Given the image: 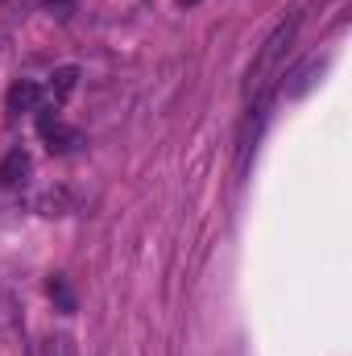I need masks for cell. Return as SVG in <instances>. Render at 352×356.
Masks as SVG:
<instances>
[{
	"label": "cell",
	"instance_id": "9c48e42d",
	"mask_svg": "<svg viewBox=\"0 0 352 356\" xmlns=\"http://www.w3.org/2000/svg\"><path fill=\"white\" fill-rule=\"evenodd\" d=\"M42 8H50V13H58V17H67L71 8H75V0H38Z\"/></svg>",
	"mask_w": 352,
	"mask_h": 356
},
{
	"label": "cell",
	"instance_id": "ba28073f",
	"mask_svg": "<svg viewBox=\"0 0 352 356\" xmlns=\"http://www.w3.org/2000/svg\"><path fill=\"white\" fill-rule=\"evenodd\" d=\"M46 356H79V348H75V340H71V336H63V332H58V336H50V340H46Z\"/></svg>",
	"mask_w": 352,
	"mask_h": 356
},
{
	"label": "cell",
	"instance_id": "30bf717a",
	"mask_svg": "<svg viewBox=\"0 0 352 356\" xmlns=\"http://www.w3.org/2000/svg\"><path fill=\"white\" fill-rule=\"evenodd\" d=\"M178 4H199V0H178Z\"/></svg>",
	"mask_w": 352,
	"mask_h": 356
},
{
	"label": "cell",
	"instance_id": "52a82bcc",
	"mask_svg": "<svg viewBox=\"0 0 352 356\" xmlns=\"http://www.w3.org/2000/svg\"><path fill=\"white\" fill-rule=\"evenodd\" d=\"M38 211H42V216H67V211H71V195H67L63 186H58V191H46V195L38 199Z\"/></svg>",
	"mask_w": 352,
	"mask_h": 356
},
{
	"label": "cell",
	"instance_id": "7a4b0ae2",
	"mask_svg": "<svg viewBox=\"0 0 352 356\" xmlns=\"http://www.w3.org/2000/svg\"><path fill=\"white\" fill-rule=\"evenodd\" d=\"M38 133H42V141L50 145V154H71L83 137H79V129H71L58 112H50V108H38Z\"/></svg>",
	"mask_w": 352,
	"mask_h": 356
},
{
	"label": "cell",
	"instance_id": "8992f818",
	"mask_svg": "<svg viewBox=\"0 0 352 356\" xmlns=\"http://www.w3.org/2000/svg\"><path fill=\"white\" fill-rule=\"evenodd\" d=\"M75 83H79V67H58L54 75H50V99L54 104H67L71 99V91H75Z\"/></svg>",
	"mask_w": 352,
	"mask_h": 356
},
{
	"label": "cell",
	"instance_id": "5b68a950",
	"mask_svg": "<svg viewBox=\"0 0 352 356\" xmlns=\"http://www.w3.org/2000/svg\"><path fill=\"white\" fill-rule=\"evenodd\" d=\"M46 294H50L54 311H63V315H75V290H71V282H67L63 273H54V277L46 282Z\"/></svg>",
	"mask_w": 352,
	"mask_h": 356
},
{
	"label": "cell",
	"instance_id": "277c9868",
	"mask_svg": "<svg viewBox=\"0 0 352 356\" xmlns=\"http://www.w3.org/2000/svg\"><path fill=\"white\" fill-rule=\"evenodd\" d=\"M25 178H29V154L25 149L4 154V162H0V186H21Z\"/></svg>",
	"mask_w": 352,
	"mask_h": 356
},
{
	"label": "cell",
	"instance_id": "3957f363",
	"mask_svg": "<svg viewBox=\"0 0 352 356\" xmlns=\"http://www.w3.org/2000/svg\"><path fill=\"white\" fill-rule=\"evenodd\" d=\"M42 99H46V91L38 88V83H29V79H21V83H13L8 88V112L17 116V112H38L42 108Z\"/></svg>",
	"mask_w": 352,
	"mask_h": 356
},
{
	"label": "cell",
	"instance_id": "6da1fadb",
	"mask_svg": "<svg viewBox=\"0 0 352 356\" xmlns=\"http://www.w3.org/2000/svg\"><path fill=\"white\" fill-rule=\"evenodd\" d=\"M294 33H298V17H286L257 50V58L249 67V99L253 104H269V88H273V79H282V58L290 54Z\"/></svg>",
	"mask_w": 352,
	"mask_h": 356
}]
</instances>
